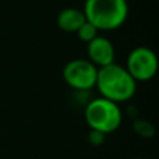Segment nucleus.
Here are the masks:
<instances>
[{
    "mask_svg": "<svg viewBox=\"0 0 159 159\" xmlns=\"http://www.w3.org/2000/svg\"><path fill=\"white\" fill-rule=\"evenodd\" d=\"M95 87L102 98L109 99L115 103L126 102L134 96L137 91V82L130 75L126 67L112 63L98 69Z\"/></svg>",
    "mask_w": 159,
    "mask_h": 159,
    "instance_id": "1",
    "label": "nucleus"
},
{
    "mask_svg": "<svg viewBox=\"0 0 159 159\" xmlns=\"http://www.w3.org/2000/svg\"><path fill=\"white\" fill-rule=\"evenodd\" d=\"M84 16L98 31L120 28L129 17L127 0H85Z\"/></svg>",
    "mask_w": 159,
    "mask_h": 159,
    "instance_id": "2",
    "label": "nucleus"
},
{
    "mask_svg": "<svg viewBox=\"0 0 159 159\" xmlns=\"http://www.w3.org/2000/svg\"><path fill=\"white\" fill-rule=\"evenodd\" d=\"M85 121L92 131L106 135L113 133L121 124V110L119 103L105 98H96L85 107Z\"/></svg>",
    "mask_w": 159,
    "mask_h": 159,
    "instance_id": "3",
    "label": "nucleus"
},
{
    "mask_svg": "<svg viewBox=\"0 0 159 159\" xmlns=\"http://www.w3.org/2000/svg\"><path fill=\"white\" fill-rule=\"evenodd\" d=\"M98 67L88 59H74L70 60L63 69L64 82L70 88L77 91H88L95 88Z\"/></svg>",
    "mask_w": 159,
    "mask_h": 159,
    "instance_id": "4",
    "label": "nucleus"
},
{
    "mask_svg": "<svg viewBox=\"0 0 159 159\" xmlns=\"http://www.w3.org/2000/svg\"><path fill=\"white\" fill-rule=\"evenodd\" d=\"M126 70L135 82H145L154 78L158 70V59L154 50L147 46H138L130 52Z\"/></svg>",
    "mask_w": 159,
    "mask_h": 159,
    "instance_id": "5",
    "label": "nucleus"
},
{
    "mask_svg": "<svg viewBox=\"0 0 159 159\" xmlns=\"http://www.w3.org/2000/svg\"><path fill=\"white\" fill-rule=\"evenodd\" d=\"M88 60L95 64L98 69L115 63V46L105 36H95L87 43Z\"/></svg>",
    "mask_w": 159,
    "mask_h": 159,
    "instance_id": "6",
    "label": "nucleus"
},
{
    "mask_svg": "<svg viewBox=\"0 0 159 159\" xmlns=\"http://www.w3.org/2000/svg\"><path fill=\"white\" fill-rule=\"evenodd\" d=\"M87 21L84 11L78 8H64L57 16V27L64 32H77V30Z\"/></svg>",
    "mask_w": 159,
    "mask_h": 159,
    "instance_id": "7",
    "label": "nucleus"
},
{
    "mask_svg": "<svg viewBox=\"0 0 159 159\" xmlns=\"http://www.w3.org/2000/svg\"><path fill=\"white\" fill-rule=\"evenodd\" d=\"M98 32H99L98 28H95L91 22L85 21L84 24H82L81 27L77 30V32L75 34H77V36L81 39V41H84V42H87L88 43V42L92 41L95 36H98Z\"/></svg>",
    "mask_w": 159,
    "mask_h": 159,
    "instance_id": "8",
    "label": "nucleus"
},
{
    "mask_svg": "<svg viewBox=\"0 0 159 159\" xmlns=\"http://www.w3.org/2000/svg\"><path fill=\"white\" fill-rule=\"evenodd\" d=\"M134 159H144V158H134Z\"/></svg>",
    "mask_w": 159,
    "mask_h": 159,
    "instance_id": "9",
    "label": "nucleus"
}]
</instances>
